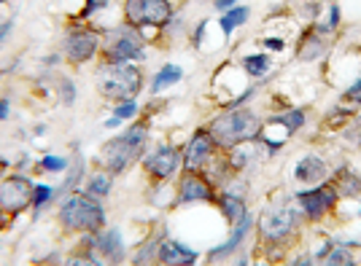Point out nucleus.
<instances>
[{
	"label": "nucleus",
	"instance_id": "39448f33",
	"mask_svg": "<svg viewBox=\"0 0 361 266\" xmlns=\"http://www.w3.org/2000/svg\"><path fill=\"white\" fill-rule=\"evenodd\" d=\"M97 87H100V94L114 103H133L143 89V73L137 70V65H106L103 62V70L97 73Z\"/></svg>",
	"mask_w": 361,
	"mask_h": 266
},
{
	"label": "nucleus",
	"instance_id": "58836bf2",
	"mask_svg": "<svg viewBox=\"0 0 361 266\" xmlns=\"http://www.w3.org/2000/svg\"><path fill=\"white\" fill-rule=\"evenodd\" d=\"M337 22H340V8H337V6H331V11H329V27L334 30V27H337Z\"/></svg>",
	"mask_w": 361,
	"mask_h": 266
},
{
	"label": "nucleus",
	"instance_id": "2f4dec72",
	"mask_svg": "<svg viewBox=\"0 0 361 266\" xmlns=\"http://www.w3.org/2000/svg\"><path fill=\"white\" fill-rule=\"evenodd\" d=\"M135 113H137V100H133V103H116L114 105V116L121 118V121L133 118Z\"/></svg>",
	"mask_w": 361,
	"mask_h": 266
},
{
	"label": "nucleus",
	"instance_id": "f8f14e48",
	"mask_svg": "<svg viewBox=\"0 0 361 266\" xmlns=\"http://www.w3.org/2000/svg\"><path fill=\"white\" fill-rule=\"evenodd\" d=\"M216 143H213V137L208 134V129H197L192 137H189V143L186 148L180 151V156H183V170L186 172H202V170H208V164L213 162V156H216Z\"/></svg>",
	"mask_w": 361,
	"mask_h": 266
},
{
	"label": "nucleus",
	"instance_id": "5701e85b",
	"mask_svg": "<svg viewBox=\"0 0 361 266\" xmlns=\"http://www.w3.org/2000/svg\"><path fill=\"white\" fill-rule=\"evenodd\" d=\"M248 16H251V8H248V6H235V8H229V11L221 14L219 27H221L224 35H232L240 25H245V19H248Z\"/></svg>",
	"mask_w": 361,
	"mask_h": 266
},
{
	"label": "nucleus",
	"instance_id": "bb28decb",
	"mask_svg": "<svg viewBox=\"0 0 361 266\" xmlns=\"http://www.w3.org/2000/svg\"><path fill=\"white\" fill-rule=\"evenodd\" d=\"M68 167H71V159H68V156H57V153H46V156H41V162H38V170L51 172V175L65 172Z\"/></svg>",
	"mask_w": 361,
	"mask_h": 266
},
{
	"label": "nucleus",
	"instance_id": "473e14b6",
	"mask_svg": "<svg viewBox=\"0 0 361 266\" xmlns=\"http://www.w3.org/2000/svg\"><path fill=\"white\" fill-rule=\"evenodd\" d=\"M106 6H108V0H87V6L81 8V19H92V14L103 11Z\"/></svg>",
	"mask_w": 361,
	"mask_h": 266
},
{
	"label": "nucleus",
	"instance_id": "393cba45",
	"mask_svg": "<svg viewBox=\"0 0 361 266\" xmlns=\"http://www.w3.org/2000/svg\"><path fill=\"white\" fill-rule=\"evenodd\" d=\"M60 266H106V261L97 253L87 251V248H78L75 253H68L60 261Z\"/></svg>",
	"mask_w": 361,
	"mask_h": 266
},
{
	"label": "nucleus",
	"instance_id": "f704fd0d",
	"mask_svg": "<svg viewBox=\"0 0 361 266\" xmlns=\"http://www.w3.org/2000/svg\"><path fill=\"white\" fill-rule=\"evenodd\" d=\"M11 30H14V25H11V19H8V22H0V46H3L6 41H8Z\"/></svg>",
	"mask_w": 361,
	"mask_h": 266
},
{
	"label": "nucleus",
	"instance_id": "a19ab883",
	"mask_svg": "<svg viewBox=\"0 0 361 266\" xmlns=\"http://www.w3.org/2000/svg\"><path fill=\"white\" fill-rule=\"evenodd\" d=\"M264 46L272 49V51H281V49H283V41H281V38H270V41H264Z\"/></svg>",
	"mask_w": 361,
	"mask_h": 266
},
{
	"label": "nucleus",
	"instance_id": "cd10ccee",
	"mask_svg": "<svg viewBox=\"0 0 361 266\" xmlns=\"http://www.w3.org/2000/svg\"><path fill=\"white\" fill-rule=\"evenodd\" d=\"M324 266H356V258L348 248H334V251L326 255Z\"/></svg>",
	"mask_w": 361,
	"mask_h": 266
},
{
	"label": "nucleus",
	"instance_id": "a878e982",
	"mask_svg": "<svg viewBox=\"0 0 361 266\" xmlns=\"http://www.w3.org/2000/svg\"><path fill=\"white\" fill-rule=\"evenodd\" d=\"M243 70L248 75H254V78H259V75H264L270 70V57L267 54H251V57L243 59Z\"/></svg>",
	"mask_w": 361,
	"mask_h": 266
},
{
	"label": "nucleus",
	"instance_id": "6e6552de",
	"mask_svg": "<svg viewBox=\"0 0 361 266\" xmlns=\"http://www.w3.org/2000/svg\"><path fill=\"white\" fill-rule=\"evenodd\" d=\"M170 19V0H124V22L130 27H165Z\"/></svg>",
	"mask_w": 361,
	"mask_h": 266
},
{
	"label": "nucleus",
	"instance_id": "4c0bfd02",
	"mask_svg": "<svg viewBox=\"0 0 361 266\" xmlns=\"http://www.w3.org/2000/svg\"><path fill=\"white\" fill-rule=\"evenodd\" d=\"M8 172H11V162H8V159H6L3 153H0V180L8 175Z\"/></svg>",
	"mask_w": 361,
	"mask_h": 266
},
{
	"label": "nucleus",
	"instance_id": "1a4fd4ad",
	"mask_svg": "<svg viewBox=\"0 0 361 266\" xmlns=\"http://www.w3.org/2000/svg\"><path fill=\"white\" fill-rule=\"evenodd\" d=\"M300 221V213L288 202H272L262 215H259V234L267 242H283L294 226Z\"/></svg>",
	"mask_w": 361,
	"mask_h": 266
},
{
	"label": "nucleus",
	"instance_id": "ddd939ff",
	"mask_svg": "<svg viewBox=\"0 0 361 266\" xmlns=\"http://www.w3.org/2000/svg\"><path fill=\"white\" fill-rule=\"evenodd\" d=\"M216 191H213L211 180L205 172H186L178 180V205H195V202H213Z\"/></svg>",
	"mask_w": 361,
	"mask_h": 266
},
{
	"label": "nucleus",
	"instance_id": "b1692460",
	"mask_svg": "<svg viewBox=\"0 0 361 266\" xmlns=\"http://www.w3.org/2000/svg\"><path fill=\"white\" fill-rule=\"evenodd\" d=\"M162 239H165V236H151V239H146V242L140 245V251H135V255H133V264L135 266L157 264V255H159V245H162Z\"/></svg>",
	"mask_w": 361,
	"mask_h": 266
},
{
	"label": "nucleus",
	"instance_id": "9d476101",
	"mask_svg": "<svg viewBox=\"0 0 361 266\" xmlns=\"http://www.w3.org/2000/svg\"><path fill=\"white\" fill-rule=\"evenodd\" d=\"M81 248L97 253V255L111 266H119L127 261L124 236H121V232L114 229V226H106V229H100V232H94V234H84L81 236Z\"/></svg>",
	"mask_w": 361,
	"mask_h": 266
},
{
	"label": "nucleus",
	"instance_id": "e433bc0d",
	"mask_svg": "<svg viewBox=\"0 0 361 266\" xmlns=\"http://www.w3.org/2000/svg\"><path fill=\"white\" fill-rule=\"evenodd\" d=\"M213 6L224 14V11H229V8H235V6H238V0H213Z\"/></svg>",
	"mask_w": 361,
	"mask_h": 266
},
{
	"label": "nucleus",
	"instance_id": "423d86ee",
	"mask_svg": "<svg viewBox=\"0 0 361 266\" xmlns=\"http://www.w3.org/2000/svg\"><path fill=\"white\" fill-rule=\"evenodd\" d=\"M100 49H103L100 30L90 27V25H81V22H71L68 27L62 30L60 54L71 65H87V62H92L100 54Z\"/></svg>",
	"mask_w": 361,
	"mask_h": 266
},
{
	"label": "nucleus",
	"instance_id": "a211bd4d",
	"mask_svg": "<svg viewBox=\"0 0 361 266\" xmlns=\"http://www.w3.org/2000/svg\"><path fill=\"white\" fill-rule=\"evenodd\" d=\"M87 175H90V172H87V159H84L81 151H75L73 159H71V167L65 170V177H62V183L57 186V202H60L62 196L78 191V189L84 186Z\"/></svg>",
	"mask_w": 361,
	"mask_h": 266
},
{
	"label": "nucleus",
	"instance_id": "6ab92c4d",
	"mask_svg": "<svg viewBox=\"0 0 361 266\" xmlns=\"http://www.w3.org/2000/svg\"><path fill=\"white\" fill-rule=\"evenodd\" d=\"M81 191L94 196V199H108L111 191H114V175L106 172V170H100V172H90L87 180H84V186H81Z\"/></svg>",
	"mask_w": 361,
	"mask_h": 266
},
{
	"label": "nucleus",
	"instance_id": "20e7f679",
	"mask_svg": "<svg viewBox=\"0 0 361 266\" xmlns=\"http://www.w3.org/2000/svg\"><path fill=\"white\" fill-rule=\"evenodd\" d=\"M103 62L106 65H135L146 57V41L137 27H130L127 22L114 30H106L103 35Z\"/></svg>",
	"mask_w": 361,
	"mask_h": 266
},
{
	"label": "nucleus",
	"instance_id": "4be33fe9",
	"mask_svg": "<svg viewBox=\"0 0 361 266\" xmlns=\"http://www.w3.org/2000/svg\"><path fill=\"white\" fill-rule=\"evenodd\" d=\"M180 78H183V68H180V65H165L159 73L154 75V81H151V91H154V94H159V91H165L167 87H176Z\"/></svg>",
	"mask_w": 361,
	"mask_h": 266
},
{
	"label": "nucleus",
	"instance_id": "7c9ffc66",
	"mask_svg": "<svg viewBox=\"0 0 361 266\" xmlns=\"http://www.w3.org/2000/svg\"><path fill=\"white\" fill-rule=\"evenodd\" d=\"M321 49H324V44H321V38H318V35H307V38L302 41L300 57H302V59H316L318 54H321Z\"/></svg>",
	"mask_w": 361,
	"mask_h": 266
},
{
	"label": "nucleus",
	"instance_id": "9b49d317",
	"mask_svg": "<svg viewBox=\"0 0 361 266\" xmlns=\"http://www.w3.org/2000/svg\"><path fill=\"white\" fill-rule=\"evenodd\" d=\"M183 167L180 148L176 146H157L143 156V170L151 180H170Z\"/></svg>",
	"mask_w": 361,
	"mask_h": 266
},
{
	"label": "nucleus",
	"instance_id": "72a5a7b5",
	"mask_svg": "<svg viewBox=\"0 0 361 266\" xmlns=\"http://www.w3.org/2000/svg\"><path fill=\"white\" fill-rule=\"evenodd\" d=\"M345 97H348V100H353V103H361V78L356 81V84H353V87L348 89Z\"/></svg>",
	"mask_w": 361,
	"mask_h": 266
},
{
	"label": "nucleus",
	"instance_id": "f257e3e1",
	"mask_svg": "<svg viewBox=\"0 0 361 266\" xmlns=\"http://www.w3.org/2000/svg\"><path fill=\"white\" fill-rule=\"evenodd\" d=\"M106 205L90 194H84L81 189L57 202V223L65 234H94L106 229Z\"/></svg>",
	"mask_w": 361,
	"mask_h": 266
},
{
	"label": "nucleus",
	"instance_id": "7ed1b4c3",
	"mask_svg": "<svg viewBox=\"0 0 361 266\" xmlns=\"http://www.w3.org/2000/svg\"><path fill=\"white\" fill-rule=\"evenodd\" d=\"M259 132H262V118L248 108L226 110V113L213 118L211 127H208L213 143L219 148H226V151L254 140V137H259Z\"/></svg>",
	"mask_w": 361,
	"mask_h": 266
},
{
	"label": "nucleus",
	"instance_id": "aec40b11",
	"mask_svg": "<svg viewBox=\"0 0 361 266\" xmlns=\"http://www.w3.org/2000/svg\"><path fill=\"white\" fill-rule=\"evenodd\" d=\"M294 177L302 180V183H318V180H324V177H326V164L321 162L318 156H305V159L297 164Z\"/></svg>",
	"mask_w": 361,
	"mask_h": 266
},
{
	"label": "nucleus",
	"instance_id": "dca6fc26",
	"mask_svg": "<svg viewBox=\"0 0 361 266\" xmlns=\"http://www.w3.org/2000/svg\"><path fill=\"white\" fill-rule=\"evenodd\" d=\"M297 199H300L305 215H310L313 221H318L321 215H326V210H331V207H334V202H337V191H334V189H329V186H321V189H313V191L300 194Z\"/></svg>",
	"mask_w": 361,
	"mask_h": 266
},
{
	"label": "nucleus",
	"instance_id": "f03ea898",
	"mask_svg": "<svg viewBox=\"0 0 361 266\" xmlns=\"http://www.w3.org/2000/svg\"><path fill=\"white\" fill-rule=\"evenodd\" d=\"M146 140H149V127L146 124H135L127 132L114 134L111 140H106L103 148H100V153H97V162L111 175H121V172H127L143 156Z\"/></svg>",
	"mask_w": 361,
	"mask_h": 266
},
{
	"label": "nucleus",
	"instance_id": "ea45409f",
	"mask_svg": "<svg viewBox=\"0 0 361 266\" xmlns=\"http://www.w3.org/2000/svg\"><path fill=\"white\" fill-rule=\"evenodd\" d=\"M106 129H119L121 127V118H116V116H108L106 118V124H103Z\"/></svg>",
	"mask_w": 361,
	"mask_h": 266
},
{
	"label": "nucleus",
	"instance_id": "c756f323",
	"mask_svg": "<svg viewBox=\"0 0 361 266\" xmlns=\"http://www.w3.org/2000/svg\"><path fill=\"white\" fill-rule=\"evenodd\" d=\"M57 94H60V100L62 105H73L75 103V84H73V78L71 75H62L60 81H57Z\"/></svg>",
	"mask_w": 361,
	"mask_h": 266
},
{
	"label": "nucleus",
	"instance_id": "c9c22d12",
	"mask_svg": "<svg viewBox=\"0 0 361 266\" xmlns=\"http://www.w3.org/2000/svg\"><path fill=\"white\" fill-rule=\"evenodd\" d=\"M8 116H11V103L8 97H0V121H6Z\"/></svg>",
	"mask_w": 361,
	"mask_h": 266
},
{
	"label": "nucleus",
	"instance_id": "37998d69",
	"mask_svg": "<svg viewBox=\"0 0 361 266\" xmlns=\"http://www.w3.org/2000/svg\"><path fill=\"white\" fill-rule=\"evenodd\" d=\"M297 266H313V264H310V261H300Z\"/></svg>",
	"mask_w": 361,
	"mask_h": 266
},
{
	"label": "nucleus",
	"instance_id": "412c9836",
	"mask_svg": "<svg viewBox=\"0 0 361 266\" xmlns=\"http://www.w3.org/2000/svg\"><path fill=\"white\" fill-rule=\"evenodd\" d=\"M57 202V186H49V183H35L32 186V215L38 218L46 207H51Z\"/></svg>",
	"mask_w": 361,
	"mask_h": 266
},
{
	"label": "nucleus",
	"instance_id": "f3484780",
	"mask_svg": "<svg viewBox=\"0 0 361 266\" xmlns=\"http://www.w3.org/2000/svg\"><path fill=\"white\" fill-rule=\"evenodd\" d=\"M243 183H232L229 189H224V194L219 196V207H221V213H224V218L232 226L245 218L248 215V205H245V194L240 191Z\"/></svg>",
	"mask_w": 361,
	"mask_h": 266
},
{
	"label": "nucleus",
	"instance_id": "c85d7f7f",
	"mask_svg": "<svg viewBox=\"0 0 361 266\" xmlns=\"http://www.w3.org/2000/svg\"><path fill=\"white\" fill-rule=\"evenodd\" d=\"M302 121H305L302 110H291V113H286V116H275V118H272V124H281V127L286 129V134L297 132V129L302 127Z\"/></svg>",
	"mask_w": 361,
	"mask_h": 266
},
{
	"label": "nucleus",
	"instance_id": "0eeeda50",
	"mask_svg": "<svg viewBox=\"0 0 361 266\" xmlns=\"http://www.w3.org/2000/svg\"><path fill=\"white\" fill-rule=\"evenodd\" d=\"M32 180L27 172H8L0 180V213H6L8 218L22 215L25 210H30L32 205Z\"/></svg>",
	"mask_w": 361,
	"mask_h": 266
},
{
	"label": "nucleus",
	"instance_id": "79ce46f5",
	"mask_svg": "<svg viewBox=\"0 0 361 266\" xmlns=\"http://www.w3.org/2000/svg\"><path fill=\"white\" fill-rule=\"evenodd\" d=\"M232 266H248V255H240V258H238Z\"/></svg>",
	"mask_w": 361,
	"mask_h": 266
},
{
	"label": "nucleus",
	"instance_id": "2eb2a0df",
	"mask_svg": "<svg viewBox=\"0 0 361 266\" xmlns=\"http://www.w3.org/2000/svg\"><path fill=\"white\" fill-rule=\"evenodd\" d=\"M251 226H254V221H251V213H248L245 218H240V221L232 226L229 239L221 242V245H216V248L208 253V261H211V264H219V261H226L232 253L240 251V245L245 242V236H248V232H251Z\"/></svg>",
	"mask_w": 361,
	"mask_h": 266
},
{
	"label": "nucleus",
	"instance_id": "4468645a",
	"mask_svg": "<svg viewBox=\"0 0 361 266\" xmlns=\"http://www.w3.org/2000/svg\"><path fill=\"white\" fill-rule=\"evenodd\" d=\"M200 253L195 248H189L186 242L165 236L162 245H159V255H157V264L162 266H195Z\"/></svg>",
	"mask_w": 361,
	"mask_h": 266
}]
</instances>
